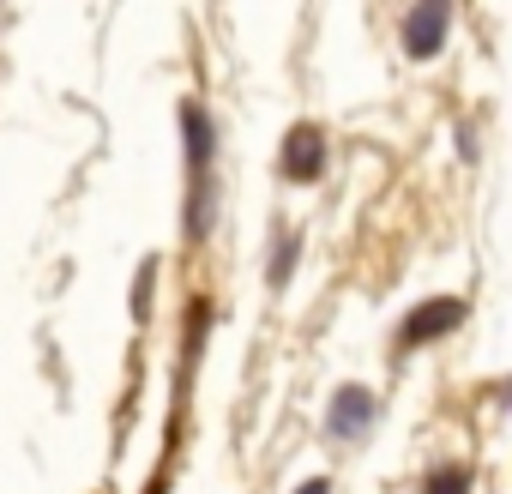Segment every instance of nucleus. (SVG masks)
Listing matches in <instances>:
<instances>
[{
    "mask_svg": "<svg viewBox=\"0 0 512 494\" xmlns=\"http://www.w3.org/2000/svg\"><path fill=\"white\" fill-rule=\"evenodd\" d=\"M278 163H284V181H296V187H314V181L326 175V133H320L314 121H296V127L284 133V151H278Z\"/></svg>",
    "mask_w": 512,
    "mask_h": 494,
    "instance_id": "nucleus-1",
    "label": "nucleus"
},
{
    "mask_svg": "<svg viewBox=\"0 0 512 494\" xmlns=\"http://www.w3.org/2000/svg\"><path fill=\"white\" fill-rule=\"evenodd\" d=\"M446 31H452V0H416L410 19H404V55L434 61L446 49Z\"/></svg>",
    "mask_w": 512,
    "mask_h": 494,
    "instance_id": "nucleus-2",
    "label": "nucleus"
},
{
    "mask_svg": "<svg viewBox=\"0 0 512 494\" xmlns=\"http://www.w3.org/2000/svg\"><path fill=\"white\" fill-rule=\"evenodd\" d=\"M374 416H380V404H374L368 386H338L332 392V410H326V434L332 440H362L374 428Z\"/></svg>",
    "mask_w": 512,
    "mask_h": 494,
    "instance_id": "nucleus-3",
    "label": "nucleus"
},
{
    "mask_svg": "<svg viewBox=\"0 0 512 494\" xmlns=\"http://www.w3.org/2000/svg\"><path fill=\"white\" fill-rule=\"evenodd\" d=\"M464 320V302L458 296H434V302H422L410 320H404V332H398V344L404 350H422V344H434V338H446L452 326Z\"/></svg>",
    "mask_w": 512,
    "mask_h": 494,
    "instance_id": "nucleus-4",
    "label": "nucleus"
},
{
    "mask_svg": "<svg viewBox=\"0 0 512 494\" xmlns=\"http://www.w3.org/2000/svg\"><path fill=\"white\" fill-rule=\"evenodd\" d=\"M181 139H187V175L193 181H211V157H217V127L205 115V103H181Z\"/></svg>",
    "mask_w": 512,
    "mask_h": 494,
    "instance_id": "nucleus-5",
    "label": "nucleus"
},
{
    "mask_svg": "<svg viewBox=\"0 0 512 494\" xmlns=\"http://www.w3.org/2000/svg\"><path fill=\"white\" fill-rule=\"evenodd\" d=\"M296 254H302V241H296V235H278V247H272V266H266L272 290H284V284H290V266H296Z\"/></svg>",
    "mask_w": 512,
    "mask_h": 494,
    "instance_id": "nucleus-6",
    "label": "nucleus"
},
{
    "mask_svg": "<svg viewBox=\"0 0 512 494\" xmlns=\"http://www.w3.org/2000/svg\"><path fill=\"white\" fill-rule=\"evenodd\" d=\"M428 494H470V470L464 464H440L428 476Z\"/></svg>",
    "mask_w": 512,
    "mask_h": 494,
    "instance_id": "nucleus-7",
    "label": "nucleus"
},
{
    "mask_svg": "<svg viewBox=\"0 0 512 494\" xmlns=\"http://www.w3.org/2000/svg\"><path fill=\"white\" fill-rule=\"evenodd\" d=\"M151 278H157V272L145 266V272H139V284H133V314H139V320L151 314V308H145V302H151Z\"/></svg>",
    "mask_w": 512,
    "mask_h": 494,
    "instance_id": "nucleus-8",
    "label": "nucleus"
},
{
    "mask_svg": "<svg viewBox=\"0 0 512 494\" xmlns=\"http://www.w3.org/2000/svg\"><path fill=\"white\" fill-rule=\"evenodd\" d=\"M296 494H332V482H326V476H308V482H302Z\"/></svg>",
    "mask_w": 512,
    "mask_h": 494,
    "instance_id": "nucleus-9",
    "label": "nucleus"
}]
</instances>
